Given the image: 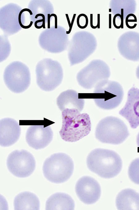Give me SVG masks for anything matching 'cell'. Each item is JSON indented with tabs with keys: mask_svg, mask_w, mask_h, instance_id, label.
Wrapping results in <instances>:
<instances>
[{
	"mask_svg": "<svg viewBox=\"0 0 139 210\" xmlns=\"http://www.w3.org/2000/svg\"><path fill=\"white\" fill-rule=\"evenodd\" d=\"M88 19L87 16L84 14L82 13L78 16L77 23L78 27L81 29L86 28L88 25Z\"/></svg>",
	"mask_w": 139,
	"mask_h": 210,
	"instance_id": "19",
	"label": "cell"
},
{
	"mask_svg": "<svg viewBox=\"0 0 139 210\" xmlns=\"http://www.w3.org/2000/svg\"><path fill=\"white\" fill-rule=\"evenodd\" d=\"M53 133L50 126L33 125L29 127L26 135V141L32 148L36 149L43 148L51 142Z\"/></svg>",
	"mask_w": 139,
	"mask_h": 210,
	"instance_id": "11",
	"label": "cell"
},
{
	"mask_svg": "<svg viewBox=\"0 0 139 210\" xmlns=\"http://www.w3.org/2000/svg\"><path fill=\"white\" fill-rule=\"evenodd\" d=\"M136 74L137 77L139 79V67H138L137 69Z\"/></svg>",
	"mask_w": 139,
	"mask_h": 210,
	"instance_id": "33",
	"label": "cell"
},
{
	"mask_svg": "<svg viewBox=\"0 0 139 210\" xmlns=\"http://www.w3.org/2000/svg\"><path fill=\"white\" fill-rule=\"evenodd\" d=\"M86 164L90 171L105 178L116 176L122 166V160L116 152L103 148L92 151L87 157Z\"/></svg>",
	"mask_w": 139,
	"mask_h": 210,
	"instance_id": "1",
	"label": "cell"
},
{
	"mask_svg": "<svg viewBox=\"0 0 139 210\" xmlns=\"http://www.w3.org/2000/svg\"><path fill=\"white\" fill-rule=\"evenodd\" d=\"M6 165L10 172L15 176L25 177L34 170L36 162L33 155L26 150H15L8 155Z\"/></svg>",
	"mask_w": 139,
	"mask_h": 210,
	"instance_id": "8",
	"label": "cell"
},
{
	"mask_svg": "<svg viewBox=\"0 0 139 210\" xmlns=\"http://www.w3.org/2000/svg\"><path fill=\"white\" fill-rule=\"evenodd\" d=\"M57 103L62 111L67 109H75L81 112L84 107V100L78 97L76 91L68 90L60 94L57 98Z\"/></svg>",
	"mask_w": 139,
	"mask_h": 210,
	"instance_id": "14",
	"label": "cell"
},
{
	"mask_svg": "<svg viewBox=\"0 0 139 210\" xmlns=\"http://www.w3.org/2000/svg\"><path fill=\"white\" fill-rule=\"evenodd\" d=\"M76 15V14H74L73 15V17H72V20L71 23V26L70 28H69V29L68 31H66V33L67 34H70L71 31V30L72 29V27L73 25V24L74 22V20H75V17Z\"/></svg>",
	"mask_w": 139,
	"mask_h": 210,
	"instance_id": "23",
	"label": "cell"
},
{
	"mask_svg": "<svg viewBox=\"0 0 139 210\" xmlns=\"http://www.w3.org/2000/svg\"><path fill=\"white\" fill-rule=\"evenodd\" d=\"M36 80L39 87L45 91H51L61 83L63 77L62 68L57 62L46 59L36 66Z\"/></svg>",
	"mask_w": 139,
	"mask_h": 210,
	"instance_id": "6",
	"label": "cell"
},
{
	"mask_svg": "<svg viewBox=\"0 0 139 210\" xmlns=\"http://www.w3.org/2000/svg\"><path fill=\"white\" fill-rule=\"evenodd\" d=\"M119 114L128 121L132 128L139 125V89L133 87L129 90L126 102Z\"/></svg>",
	"mask_w": 139,
	"mask_h": 210,
	"instance_id": "12",
	"label": "cell"
},
{
	"mask_svg": "<svg viewBox=\"0 0 139 210\" xmlns=\"http://www.w3.org/2000/svg\"><path fill=\"white\" fill-rule=\"evenodd\" d=\"M75 206L72 198L63 193H57L51 196L47 200L45 205L46 210H73Z\"/></svg>",
	"mask_w": 139,
	"mask_h": 210,
	"instance_id": "16",
	"label": "cell"
},
{
	"mask_svg": "<svg viewBox=\"0 0 139 210\" xmlns=\"http://www.w3.org/2000/svg\"><path fill=\"white\" fill-rule=\"evenodd\" d=\"M74 169L72 160L63 153L52 155L46 159L43 166L45 177L49 181L56 183L66 181L72 176Z\"/></svg>",
	"mask_w": 139,
	"mask_h": 210,
	"instance_id": "3",
	"label": "cell"
},
{
	"mask_svg": "<svg viewBox=\"0 0 139 210\" xmlns=\"http://www.w3.org/2000/svg\"><path fill=\"white\" fill-rule=\"evenodd\" d=\"M90 26L93 29H95L98 27L97 25L94 26L93 25L92 14H90Z\"/></svg>",
	"mask_w": 139,
	"mask_h": 210,
	"instance_id": "25",
	"label": "cell"
},
{
	"mask_svg": "<svg viewBox=\"0 0 139 210\" xmlns=\"http://www.w3.org/2000/svg\"><path fill=\"white\" fill-rule=\"evenodd\" d=\"M110 73L107 65L99 61H95L80 71L77 79L79 84L84 88L89 89L100 82L108 80Z\"/></svg>",
	"mask_w": 139,
	"mask_h": 210,
	"instance_id": "9",
	"label": "cell"
},
{
	"mask_svg": "<svg viewBox=\"0 0 139 210\" xmlns=\"http://www.w3.org/2000/svg\"><path fill=\"white\" fill-rule=\"evenodd\" d=\"M54 16L55 17V28H57V15L55 14H52L50 15V17Z\"/></svg>",
	"mask_w": 139,
	"mask_h": 210,
	"instance_id": "26",
	"label": "cell"
},
{
	"mask_svg": "<svg viewBox=\"0 0 139 210\" xmlns=\"http://www.w3.org/2000/svg\"><path fill=\"white\" fill-rule=\"evenodd\" d=\"M116 205L119 210H139V194L133 189L123 190L117 195Z\"/></svg>",
	"mask_w": 139,
	"mask_h": 210,
	"instance_id": "15",
	"label": "cell"
},
{
	"mask_svg": "<svg viewBox=\"0 0 139 210\" xmlns=\"http://www.w3.org/2000/svg\"><path fill=\"white\" fill-rule=\"evenodd\" d=\"M137 143L138 147H139V133L137 137Z\"/></svg>",
	"mask_w": 139,
	"mask_h": 210,
	"instance_id": "34",
	"label": "cell"
},
{
	"mask_svg": "<svg viewBox=\"0 0 139 210\" xmlns=\"http://www.w3.org/2000/svg\"><path fill=\"white\" fill-rule=\"evenodd\" d=\"M25 11H28L30 15H32L33 14V13L28 8H24L20 11L18 17V20L19 23V24L20 25L22 28H23L27 29L29 28L32 26L33 24V22L32 21H31L30 24H29V25L27 26H24L22 24L21 20V15H22V13Z\"/></svg>",
	"mask_w": 139,
	"mask_h": 210,
	"instance_id": "20",
	"label": "cell"
},
{
	"mask_svg": "<svg viewBox=\"0 0 139 210\" xmlns=\"http://www.w3.org/2000/svg\"><path fill=\"white\" fill-rule=\"evenodd\" d=\"M0 145L3 147L11 146L19 139L21 128L18 122L11 118L2 119L0 122Z\"/></svg>",
	"mask_w": 139,
	"mask_h": 210,
	"instance_id": "13",
	"label": "cell"
},
{
	"mask_svg": "<svg viewBox=\"0 0 139 210\" xmlns=\"http://www.w3.org/2000/svg\"><path fill=\"white\" fill-rule=\"evenodd\" d=\"M65 15L66 16V19L68 24V25L69 27V28L71 26V23L69 18V17L68 14H65Z\"/></svg>",
	"mask_w": 139,
	"mask_h": 210,
	"instance_id": "32",
	"label": "cell"
},
{
	"mask_svg": "<svg viewBox=\"0 0 139 210\" xmlns=\"http://www.w3.org/2000/svg\"><path fill=\"white\" fill-rule=\"evenodd\" d=\"M14 206L15 210H39L40 203L35 194L26 191L16 196L14 201Z\"/></svg>",
	"mask_w": 139,
	"mask_h": 210,
	"instance_id": "17",
	"label": "cell"
},
{
	"mask_svg": "<svg viewBox=\"0 0 139 210\" xmlns=\"http://www.w3.org/2000/svg\"><path fill=\"white\" fill-rule=\"evenodd\" d=\"M128 174L133 182L139 184V158L136 159L131 163L128 169Z\"/></svg>",
	"mask_w": 139,
	"mask_h": 210,
	"instance_id": "18",
	"label": "cell"
},
{
	"mask_svg": "<svg viewBox=\"0 0 139 210\" xmlns=\"http://www.w3.org/2000/svg\"><path fill=\"white\" fill-rule=\"evenodd\" d=\"M129 133L127 127L120 119L108 116L102 119L96 128L95 136L103 143L117 145L127 138Z\"/></svg>",
	"mask_w": 139,
	"mask_h": 210,
	"instance_id": "4",
	"label": "cell"
},
{
	"mask_svg": "<svg viewBox=\"0 0 139 210\" xmlns=\"http://www.w3.org/2000/svg\"><path fill=\"white\" fill-rule=\"evenodd\" d=\"M50 14H48V28H50Z\"/></svg>",
	"mask_w": 139,
	"mask_h": 210,
	"instance_id": "30",
	"label": "cell"
},
{
	"mask_svg": "<svg viewBox=\"0 0 139 210\" xmlns=\"http://www.w3.org/2000/svg\"><path fill=\"white\" fill-rule=\"evenodd\" d=\"M43 20L41 19V20H37L34 23V25L35 27V28H36L37 29H40L42 27H43V25L42 24L41 26H38L37 25V23L38 22H43Z\"/></svg>",
	"mask_w": 139,
	"mask_h": 210,
	"instance_id": "27",
	"label": "cell"
},
{
	"mask_svg": "<svg viewBox=\"0 0 139 210\" xmlns=\"http://www.w3.org/2000/svg\"><path fill=\"white\" fill-rule=\"evenodd\" d=\"M111 9H109V12H111Z\"/></svg>",
	"mask_w": 139,
	"mask_h": 210,
	"instance_id": "35",
	"label": "cell"
},
{
	"mask_svg": "<svg viewBox=\"0 0 139 210\" xmlns=\"http://www.w3.org/2000/svg\"><path fill=\"white\" fill-rule=\"evenodd\" d=\"M92 98L99 107L110 110L118 107L121 102L124 91L121 85L118 82L109 81H103L94 87Z\"/></svg>",
	"mask_w": 139,
	"mask_h": 210,
	"instance_id": "5",
	"label": "cell"
},
{
	"mask_svg": "<svg viewBox=\"0 0 139 210\" xmlns=\"http://www.w3.org/2000/svg\"><path fill=\"white\" fill-rule=\"evenodd\" d=\"M121 28H124V9L121 8Z\"/></svg>",
	"mask_w": 139,
	"mask_h": 210,
	"instance_id": "28",
	"label": "cell"
},
{
	"mask_svg": "<svg viewBox=\"0 0 139 210\" xmlns=\"http://www.w3.org/2000/svg\"><path fill=\"white\" fill-rule=\"evenodd\" d=\"M137 19L135 15L131 13L128 14L125 19L126 24L128 22H137Z\"/></svg>",
	"mask_w": 139,
	"mask_h": 210,
	"instance_id": "22",
	"label": "cell"
},
{
	"mask_svg": "<svg viewBox=\"0 0 139 210\" xmlns=\"http://www.w3.org/2000/svg\"><path fill=\"white\" fill-rule=\"evenodd\" d=\"M98 26V28H100V14H97V24Z\"/></svg>",
	"mask_w": 139,
	"mask_h": 210,
	"instance_id": "31",
	"label": "cell"
},
{
	"mask_svg": "<svg viewBox=\"0 0 139 210\" xmlns=\"http://www.w3.org/2000/svg\"></svg>",
	"mask_w": 139,
	"mask_h": 210,
	"instance_id": "36",
	"label": "cell"
},
{
	"mask_svg": "<svg viewBox=\"0 0 139 210\" xmlns=\"http://www.w3.org/2000/svg\"><path fill=\"white\" fill-rule=\"evenodd\" d=\"M113 23L114 27L119 29L121 27V14L118 13L115 15L113 17Z\"/></svg>",
	"mask_w": 139,
	"mask_h": 210,
	"instance_id": "21",
	"label": "cell"
},
{
	"mask_svg": "<svg viewBox=\"0 0 139 210\" xmlns=\"http://www.w3.org/2000/svg\"><path fill=\"white\" fill-rule=\"evenodd\" d=\"M39 16H41L42 17V19L43 20V23H42V24L43 25V28H45V16L44 15L42 14H38L37 15H36L35 17V18L37 19L38 17Z\"/></svg>",
	"mask_w": 139,
	"mask_h": 210,
	"instance_id": "24",
	"label": "cell"
},
{
	"mask_svg": "<svg viewBox=\"0 0 139 210\" xmlns=\"http://www.w3.org/2000/svg\"><path fill=\"white\" fill-rule=\"evenodd\" d=\"M75 191L80 200L88 204L95 203L101 194L99 183L89 176L83 177L78 180L76 185Z\"/></svg>",
	"mask_w": 139,
	"mask_h": 210,
	"instance_id": "10",
	"label": "cell"
},
{
	"mask_svg": "<svg viewBox=\"0 0 139 210\" xmlns=\"http://www.w3.org/2000/svg\"><path fill=\"white\" fill-rule=\"evenodd\" d=\"M62 125L59 131L62 139L68 142H76L88 135L91 129L89 115L80 113L75 109H65L62 112Z\"/></svg>",
	"mask_w": 139,
	"mask_h": 210,
	"instance_id": "2",
	"label": "cell"
},
{
	"mask_svg": "<svg viewBox=\"0 0 139 210\" xmlns=\"http://www.w3.org/2000/svg\"><path fill=\"white\" fill-rule=\"evenodd\" d=\"M112 15L111 14L109 15V28H112Z\"/></svg>",
	"mask_w": 139,
	"mask_h": 210,
	"instance_id": "29",
	"label": "cell"
},
{
	"mask_svg": "<svg viewBox=\"0 0 139 210\" xmlns=\"http://www.w3.org/2000/svg\"><path fill=\"white\" fill-rule=\"evenodd\" d=\"M3 78L7 87L15 93L24 91L30 83V74L28 68L19 62L13 63L6 68Z\"/></svg>",
	"mask_w": 139,
	"mask_h": 210,
	"instance_id": "7",
	"label": "cell"
}]
</instances>
